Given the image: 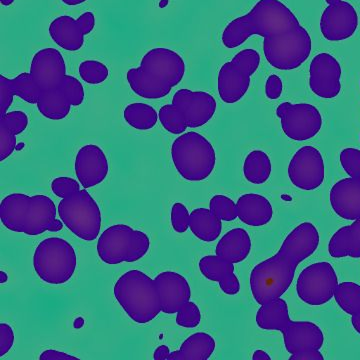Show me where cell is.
Here are the masks:
<instances>
[{
  "label": "cell",
  "mask_w": 360,
  "mask_h": 360,
  "mask_svg": "<svg viewBox=\"0 0 360 360\" xmlns=\"http://www.w3.org/2000/svg\"><path fill=\"white\" fill-rule=\"evenodd\" d=\"M80 186L79 181L71 179L68 176L56 177L51 181V191L54 195L63 198L70 195V194L75 193V191H79Z\"/></svg>",
  "instance_id": "cell-41"
},
{
  "label": "cell",
  "mask_w": 360,
  "mask_h": 360,
  "mask_svg": "<svg viewBox=\"0 0 360 360\" xmlns=\"http://www.w3.org/2000/svg\"><path fill=\"white\" fill-rule=\"evenodd\" d=\"M189 219H191V214L184 203L175 202L172 205L170 221L175 232L180 234L186 233L189 229Z\"/></svg>",
  "instance_id": "cell-40"
},
{
  "label": "cell",
  "mask_w": 360,
  "mask_h": 360,
  "mask_svg": "<svg viewBox=\"0 0 360 360\" xmlns=\"http://www.w3.org/2000/svg\"><path fill=\"white\" fill-rule=\"evenodd\" d=\"M283 91V84L281 78L276 75H269L265 84V94L270 101H276L281 96Z\"/></svg>",
  "instance_id": "cell-43"
},
{
  "label": "cell",
  "mask_w": 360,
  "mask_h": 360,
  "mask_svg": "<svg viewBox=\"0 0 360 360\" xmlns=\"http://www.w3.org/2000/svg\"><path fill=\"white\" fill-rule=\"evenodd\" d=\"M321 236L311 222L298 224L284 239L276 255L255 265L250 272V290L258 304L281 297L295 281L298 265L319 248Z\"/></svg>",
  "instance_id": "cell-2"
},
{
  "label": "cell",
  "mask_w": 360,
  "mask_h": 360,
  "mask_svg": "<svg viewBox=\"0 0 360 360\" xmlns=\"http://www.w3.org/2000/svg\"><path fill=\"white\" fill-rule=\"evenodd\" d=\"M150 239L148 234L127 224H115L106 229L97 240L99 259L108 265L136 262L148 255Z\"/></svg>",
  "instance_id": "cell-8"
},
{
  "label": "cell",
  "mask_w": 360,
  "mask_h": 360,
  "mask_svg": "<svg viewBox=\"0 0 360 360\" xmlns=\"http://www.w3.org/2000/svg\"><path fill=\"white\" fill-rule=\"evenodd\" d=\"M281 129L288 139L307 141L321 132L323 120L319 108L309 103H283L276 108Z\"/></svg>",
  "instance_id": "cell-13"
},
{
  "label": "cell",
  "mask_w": 360,
  "mask_h": 360,
  "mask_svg": "<svg viewBox=\"0 0 360 360\" xmlns=\"http://www.w3.org/2000/svg\"><path fill=\"white\" fill-rule=\"evenodd\" d=\"M39 359L41 360H59V359H79L75 355L66 354L58 349H45L39 355Z\"/></svg>",
  "instance_id": "cell-45"
},
{
  "label": "cell",
  "mask_w": 360,
  "mask_h": 360,
  "mask_svg": "<svg viewBox=\"0 0 360 360\" xmlns=\"http://www.w3.org/2000/svg\"><path fill=\"white\" fill-rule=\"evenodd\" d=\"M328 253L333 258H360V219L341 227L331 236Z\"/></svg>",
  "instance_id": "cell-28"
},
{
  "label": "cell",
  "mask_w": 360,
  "mask_h": 360,
  "mask_svg": "<svg viewBox=\"0 0 360 360\" xmlns=\"http://www.w3.org/2000/svg\"><path fill=\"white\" fill-rule=\"evenodd\" d=\"M186 65L179 52L155 47L142 56L139 68H130L127 80L136 96L149 101L163 98L186 75Z\"/></svg>",
  "instance_id": "cell-3"
},
{
  "label": "cell",
  "mask_w": 360,
  "mask_h": 360,
  "mask_svg": "<svg viewBox=\"0 0 360 360\" xmlns=\"http://www.w3.org/2000/svg\"><path fill=\"white\" fill-rule=\"evenodd\" d=\"M271 174V160L264 150L255 149L246 155L243 162V175L250 184L262 186L270 179Z\"/></svg>",
  "instance_id": "cell-32"
},
{
  "label": "cell",
  "mask_w": 360,
  "mask_h": 360,
  "mask_svg": "<svg viewBox=\"0 0 360 360\" xmlns=\"http://www.w3.org/2000/svg\"><path fill=\"white\" fill-rule=\"evenodd\" d=\"M217 348V341L210 333H195L182 342L167 360H207Z\"/></svg>",
  "instance_id": "cell-30"
},
{
  "label": "cell",
  "mask_w": 360,
  "mask_h": 360,
  "mask_svg": "<svg viewBox=\"0 0 360 360\" xmlns=\"http://www.w3.org/2000/svg\"><path fill=\"white\" fill-rule=\"evenodd\" d=\"M253 35L264 37L265 58L278 70L300 68L311 53L309 32L281 0H259L250 13L225 26L221 41L226 49H236Z\"/></svg>",
  "instance_id": "cell-1"
},
{
  "label": "cell",
  "mask_w": 360,
  "mask_h": 360,
  "mask_svg": "<svg viewBox=\"0 0 360 360\" xmlns=\"http://www.w3.org/2000/svg\"><path fill=\"white\" fill-rule=\"evenodd\" d=\"M359 139H360V135H359Z\"/></svg>",
  "instance_id": "cell-54"
},
{
  "label": "cell",
  "mask_w": 360,
  "mask_h": 360,
  "mask_svg": "<svg viewBox=\"0 0 360 360\" xmlns=\"http://www.w3.org/2000/svg\"><path fill=\"white\" fill-rule=\"evenodd\" d=\"M284 347L290 354L307 349H321L324 345V333L311 321H292L283 331Z\"/></svg>",
  "instance_id": "cell-23"
},
{
  "label": "cell",
  "mask_w": 360,
  "mask_h": 360,
  "mask_svg": "<svg viewBox=\"0 0 360 360\" xmlns=\"http://www.w3.org/2000/svg\"><path fill=\"white\" fill-rule=\"evenodd\" d=\"M341 1V0H326V4H335V2Z\"/></svg>",
  "instance_id": "cell-53"
},
{
  "label": "cell",
  "mask_w": 360,
  "mask_h": 360,
  "mask_svg": "<svg viewBox=\"0 0 360 360\" xmlns=\"http://www.w3.org/2000/svg\"><path fill=\"white\" fill-rule=\"evenodd\" d=\"M0 220L8 231L30 236L60 231L65 225L56 219V203L44 194H8L0 203Z\"/></svg>",
  "instance_id": "cell-4"
},
{
  "label": "cell",
  "mask_w": 360,
  "mask_h": 360,
  "mask_svg": "<svg viewBox=\"0 0 360 360\" xmlns=\"http://www.w3.org/2000/svg\"><path fill=\"white\" fill-rule=\"evenodd\" d=\"M30 118L23 111L16 110L0 116V161L13 155L18 146L16 136L25 132Z\"/></svg>",
  "instance_id": "cell-27"
},
{
  "label": "cell",
  "mask_w": 360,
  "mask_h": 360,
  "mask_svg": "<svg viewBox=\"0 0 360 360\" xmlns=\"http://www.w3.org/2000/svg\"><path fill=\"white\" fill-rule=\"evenodd\" d=\"M356 9L349 2L341 0L328 4L321 18L322 37L330 42H340L354 37L359 27Z\"/></svg>",
  "instance_id": "cell-16"
},
{
  "label": "cell",
  "mask_w": 360,
  "mask_h": 360,
  "mask_svg": "<svg viewBox=\"0 0 360 360\" xmlns=\"http://www.w3.org/2000/svg\"><path fill=\"white\" fill-rule=\"evenodd\" d=\"M176 324L184 328H195L201 322V311L195 302H188L177 311Z\"/></svg>",
  "instance_id": "cell-38"
},
{
  "label": "cell",
  "mask_w": 360,
  "mask_h": 360,
  "mask_svg": "<svg viewBox=\"0 0 360 360\" xmlns=\"http://www.w3.org/2000/svg\"><path fill=\"white\" fill-rule=\"evenodd\" d=\"M341 75L340 61L330 53L321 52L315 56L310 63V90L321 98H335L341 91Z\"/></svg>",
  "instance_id": "cell-18"
},
{
  "label": "cell",
  "mask_w": 360,
  "mask_h": 360,
  "mask_svg": "<svg viewBox=\"0 0 360 360\" xmlns=\"http://www.w3.org/2000/svg\"><path fill=\"white\" fill-rule=\"evenodd\" d=\"M352 328L360 335V309L352 315Z\"/></svg>",
  "instance_id": "cell-49"
},
{
  "label": "cell",
  "mask_w": 360,
  "mask_h": 360,
  "mask_svg": "<svg viewBox=\"0 0 360 360\" xmlns=\"http://www.w3.org/2000/svg\"><path fill=\"white\" fill-rule=\"evenodd\" d=\"M331 208L338 217L354 221L360 219V179H343L331 187Z\"/></svg>",
  "instance_id": "cell-22"
},
{
  "label": "cell",
  "mask_w": 360,
  "mask_h": 360,
  "mask_svg": "<svg viewBox=\"0 0 360 360\" xmlns=\"http://www.w3.org/2000/svg\"><path fill=\"white\" fill-rule=\"evenodd\" d=\"M96 27V16L90 11L82 13L77 20L68 15L58 16L51 21L49 33L61 49L75 52L84 45V37Z\"/></svg>",
  "instance_id": "cell-17"
},
{
  "label": "cell",
  "mask_w": 360,
  "mask_h": 360,
  "mask_svg": "<svg viewBox=\"0 0 360 360\" xmlns=\"http://www.w3.org/2000/svg\"><path fill=\"white\" fill-rule=\"evenodd\" d=\"M359 86H360V84H359Z\"/></svg>",
  "instance_id": "cell-55"
},
{
  "label": "cell",
  "mask_w": 360,
  "mask_h": 360,
  "mask_svg": "<svg viewBox=\"0 0 360 360\" xmlns=\"http://www.w3.org/2000/svg\"><path fill=\"white\" fill-rule=\"evenodd\" d=\"M271 356L262 349H257L252 354V360H270Z\"/></svg>",
  "instance_id": "cell-48"
},
{
  "label": "cell",
  "mask_w": 360,
  "mask_h": 360,
  "mask_svg": "<svg viewBox=\"0 0 360 360\" xmlns=\"http://www.w3.org/2000/svg\"><path fill=\"white\" fill-rule=\"evenodd\" d=\"M217 110V101L212 94L182 89L175 92L172 104L160 108L158 116L163 129L169 134L180 135L187 129H198L207 124Z\"/></svg>",
  "instance_id": "cell-6"
},
{
  "label": "cell",
  "mask_w": 360,
  "mask_h": 360,
  "mask_svg": "<svg viewBox=\"0 0 360 360\" xmlns=\"http://www.w3.org/2000/svg\"><path fill=\"white\" fill-rule=\"evenodd\" d=\"M170 352L169 347L167 345H160L155 350V354H153V359L155 360H165L169 357Z\"/></svg>",
  "instance_id": "cell-47"
},
{
  "label": "cell",
  "mask_w": 360,
  "mask_h": 360,
  "mask_svg": "<svg viewBox=\"0 0 360 360\" xmlns=\"http://www.w3.org/2000/svg\"><path fill=\"white\" fill-rule=\"evenodd\" d=\"M84 85L77 78L66 75L58 89L40 94L37 110L40 115L51 120H63L68 117L72 106L84 103Z\"/></svg>",
  "instance_id": "cell-14"
},
{
  "label": "cell",
  "mask_w": 360,
  "mask_h": 360,
  "mask_svg": "<svg viewBox=\"0 0 360 360\" xmlns=\"http://www.w3.org/2000/svg\"><path fill=\"white\" fill-rule=\"evenodd\" d=\"M340 161L341 167L347 172L348 176L354 179H360V150L354 148L342 149L340 153Z\"/></svg>",
  "instance_id": "cell-39"
},
{
  "label": "cell",
  "mask_w": 360,
  "mask_h": 360,
  "mask_svg": "<svg viewBox=\"0 0 360 360\" xmlns=\"http://www.w3.org/2000/svg\"><path fill=\"white\" fill-rule=\"evenodd\" d=\"M219 286L222 292L227 295H236L240 291V283H239L238 277L236 274H232L231 276L219 283Z\"/></svg>",
  "instance_id": "cell-44"
},
{
  "label": "cell",
  "mask_w": 360,
  "mask_h": 360,
  "mask_svg": "<svg viewBox=\"0 0 360 360\" xmlns=\"http://www.w3.org/2000/svg\"><path fill=\"white\" fill-rule=\"evenodd\" d=\"M236 206L238 219L248 226H264L274 217L271 202L262 194H243L238 198Z\"/></svg>",
  "instance_id": "cell-25"
},
{
  "label": "cell",
  "mask_w": 360,
  "mask_h": 360,
  "mask_svg": "<svg viewBox=\"0 0 360 360\" xmlns=\"http://www.w3.org/2000/svg\"><path fill=\"white\" fill-rule=\"evenodd\" d=\"M290 360H324L321 349H307L298 354H291Z\"/></svg>",
  "instance_id": "cell-46"
},
{
  "label": "cell",
  "mask_w": 360,
  "mask_h": 360,
  "mask_svg": "<svg viewBox=\"0 0 360 360\" xmlns=\"http://www.w3.org/2000/svg\"><path fill=\"white\" fill-rule=\"evenodd\" d=\"M155 281L160 292L161 311L163 314H177L186 303L191 302V285L186 277L179 272L172 270L160 272Z\"/></svg>",
  "instance_id": "cell-21"
},
{
  "label": "cell",
  "mask_w": 360,
  "mask_h": 360,
  "mask_svg": "<svg viewBox=\"0 0 360 360\" xmlns=\"http://www.w3.org/2000/svg\"><path fill=\"white\" fill-rule=\"evenodd\" d=\"M252 241L248 232L236 227L220 238L215 248V255L231 264H240L250 255Z\"/></svg>",
  "instance_id": "cell-26"
},
{
  "label": "cell",
  "mask_w": 360,
  "mask_h": 360,
  "mask_svg": "<svg viewBox=\"0 0 360 360\" xmlns=\"http://www.w3.org/2000/svg\"><path fill=\"white\" fill-rule=\"evenodd\" d=\"M288 174L291 184L298 189L312 191L319 188L326 179V165L321 150L311 146L298 149L291 158Z\"/></svg>",
  "instance_id": "cell-15"
},
{
  "label": "cell",
  "mask_w": 360,
  "mask_h": 360,
  "mask_svg": "<svg viewBox=\"0 0 360 360\" xmlns=\"http://www.w3.org/2000/svg\"><path fill=\"white\" fill-rule=\"evenodd\" d=\"M30 75L40 94L58 89L68 75L63 54L56 49H40L33 56Z\"/></svg>",
  "instance_id": "cell-19"
},
{
  "label": "cell",
  "mask_w": 360,
  "mask_h": 360,
  "mask_svg": "<svg viewBox=\"0 0 360 360\" xmlns=\"http://www.w3.org/2000/svg\"><path fill=\"white\" fill-rule=\"evenodd\" d=\"M15 341V333L11 324L2 322L0 323V357L11 352Z\"/></svg>",
  "instance_id": "cell-42"
},
{
  "label": "cell",
  "mask_w": 360,
  "mask_h": 360,
  "mask_svg": "<svg viewBox=\"0 0 360 360\" xmlns=\"http://www.w3.org/2000/svg\"><path fill=\"white\" fill-rule=\"evenodd\" d=\"M123 117L129 127L141 131L153 129L160 120L155 108L143 103H134L127 105L123 111Z\"/></svg>",
  "instance_id": "cell-33"
},
{
  "label": "cell",
  "mask_w": 360,
  "mask_h": 360,
  "mask_svg": "<svg viewBox=\"0 0 360 360\" xmlns=\"http://www.w3.org/2000/svg\"><path fill=\"white\" fill-rule=\"evenodd\" d=\"M189 229L200 240L212 243L221 234L222 220L208 208H195L191 213Z\"/></svg>",
  "instance_id": "cell-31"
},
{
  "label": "cell",
  "mask_w": 360,
  "mask_h": 360,
  "mask_svg": "<svg viewBox=\"0 0 360 360\" xmlns=\"http://www.w3.org/2000/svg\"><path fill=\"white\" fill-rule=\"evenodd\" d=\"M172 160L182 179L200 182L214 172L217 158L212 142L198 132L189 131L172 142Z\"/></svg>",
  "instance_id": "cell-7"
},
{
  "label": "cell",
  "mask_w": 360,
  "mask_h": 360,
  "mask_svg": "<svg viewBox=\"0 0 360 360\" xmlns=\"http://www.w3.org/2000/svg\"><path fill=\"white\" fill-rule=\"evenodd\" d=\"M335 300L338 307L348 315L360 309V285L352 281L338 283L335 292Z\"/></svg>",
  "instance_id": "cell-35"
},
{
  "label": "cell",
  "mask_w": 360,
  "mask_h": 360,
  "mask_svg": "<svg viewBox=\"0 0 360 360\" xmlns=\"http://www.w3.org/2000/svg\"><path fill=\"white\" fill-rule=\"evenodd\" d=\"M14 96H18L30 104H37L40 90L33 82L30 72H22L14 78L0 75V115H6L13 103Z\"/></svg>",
  "instance_id": "cell-24"
},
{
  "label": "cell",
  "mask_w": 360,
  "mask_h": 360,
  "mask_svg": "<svg viewBox=\"0 0 360 360\" xmlns=\"http://www.w3.org/2000/svg\"><path fill=\"white\" fill-rule=\"evenodd\" d=\"M75 170L78 181L85 189L103 184L110 172L103 149L92 143L80 148L75 156Z\"/></svg>",
  "instance_id": "cell-20"
},
{
  "label": "cell",
  "mask_w": 360,
  "mask_h": 360,
  "mask_svg": "<svg viewBox=\"0 0 360 360\" xmlns=\"http://www.w3.org/2000/svg\"><path fill=\"white\" fill-rule=\"evenodd\" d=\"M32 264L35 274L44 283L61 285L68 283L75 276L77 252L65 239L49 238L35 248Z\"/></svg>",
  "instance_id": "cell-9"
},
{
  "label": "cell",
  "mask_w": 360,
  "mask_h": 360,
  "mask_svg": "<svg viewBox=\"0 0 360 360\" xmlns=\"http://www.w3.org/2000/svg\"><path fill=\"white\" fill-rule=\"evenodd\" d=\"M0 2H1L2 6H8L13 4L14 0H0Z\"/></svg>",
  "instance_id": "cell-52"
},
{
  "label": "cell",
  "mask_w": 360,
  "mask_h": 360,
  "mask_svg": "<svg viewBox=\"0 0 360 360\" xmlns=\"http://www.w3.org/2000/svg\"><path fill=\"white\" fill-rule=\"evenodd\" d=\"M59 219L78 238L94 241L103 224L101 208L86 189H79L63 198L58 207Z\"/></svg>",
  "instance_id": "cell-10"
},
{
  "label": "cell",
  "mask_w": 360,
  "mask_h": 360,
  "mask_svg": "<svg viewBox=\"0 0 360 360\" xmlns=\"http://www.w3.org/2000/svg\"><path fill=\"white\" fill-rule=\"evenodd\" d=\"M260 54L252 49L238 52L229 63L220 68L217 77V89L224 103L240 101L250 89L251 77L260 65Z\"/></svg>",
  "instance_id": "cell-11"
},
{
  "label": "cell",
  "mask_w": 360,
  "mask_h": 360,
  "mask_svg": "<svg viewBox=\"0 0 360 360\" xmlns=\"http://www.w3.org/2000/svg\"><path fill=\"white\" fill-rule=\"evenodd\" d=\"M8 281V276L6 274V271H0V283H6V281Z\"/></svg>",
  "instance_id": "cell-51"
},
{
  "label": "cell",
  "mask_w": 360,
  "mask_h": 360,
  "mask_svg": "<svg viewBox=\"0 0 360 360\" xmlns=\"http://www.w3.org/2000/svg\"><path fill=\"white\" fill-rule=\"evenodd\" d=\"M113 293L116 302L135 323H149L162 312L155 281L141 270L131 269L122 274L115 284Z\"/></svg>",
  "instance_id": "cell-5"
},
{
  "label": "cell",
  "mask_w": 360,
  "mask_h": 360,
  "mask_svg": "<svg viewBox=\"0 0 360 360\" xmlns=\"http://www.w3.org/2000/svg\"><path fill=\"white\" fill-rule=\"evenodd\" d=\"M201 274L213 283H221L234 274V264L222 259L219 255H206L198 262Z\"/></svg>",
  "instance_id": "cell-34"
},
{
  "label": "cell",
  "mask_w": 360,
  "mask_h": 360,
  "mask_svg": "<svg viewBox=\"0 0 360 360\" xmlns=\"http://www.w3.org/2000/svg\"><path fill=\"white\" fill-rule=\"evenodd\" d=\"M80 77L87 84H103L110 77V70L103 63L98 60L82 61L78 68Z\"/></svg>",
  "instance_id": "cell-36"
},
{
  "label": "cell",
  "mask_w": 360,
  "mask_h": 360,
  "mask_svg": "<svg viewBox=\"0 0 360 360\" xmlns=\"http://www.w3.org/2000/svg\"><path fill=\"white\" fill-rule=\"evenodd\" d=\"M210 210L222 221H234L238 217L236 203L224 194L212 196L210 201Z\"/></svg>",
  "instance_id": "cell-37"
},
{
  "label": "cell",
  "mask_w": 360,
  "mask_h": 360,
  "mask_svg": "<svg viewBox=\"0 0 360 360\" xmlns=\"http://www.w3.org/2000/svg\"><path fill=\"white\" fill-rule=\"evenodd\" d=\"M338 276L328 262H315L300 272L296 281V293L310 307H321L335 297Z\"/></svg>",
  "instance_id": "cell-12"
},
{
  "label": "cell",
  "mask_w": 360,
  "mask_h": 360,
  "mask_svg": "<svg viewBox=\"0 0 360 360\" xmlns=\"http://www.w3.org/2000/svg\"><path fill=\"white\" fill-rule=\"evenodd\" d=\"M255 321L262 330L283 333L291 321L288 302L277 297L264 303L257 310Z\"/></svg>",
  "instance_id": "cell-29"
},
{
  "label": "cell",
  "mask_w": 360,
  "mask_h": 360,
  "mask_svg": "<svg viewBox=\"0 0 360 360\" xmlns=\"http://www.w3.org/2000/svg\"><path fill=\"white\" fill-rule=\"evenodd\" d=\"M61 1L66 4V6H77L84 4V2H86L87 0H61Z\"/></svg>",
  "instance_id": "cell-50"
}]
</instances>
